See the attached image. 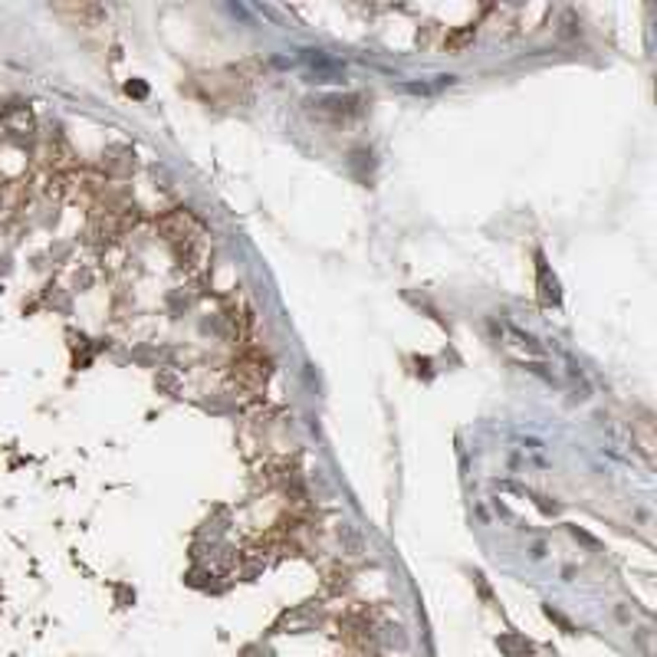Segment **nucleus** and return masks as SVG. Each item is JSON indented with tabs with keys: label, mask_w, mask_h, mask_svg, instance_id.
<instances>
[{
	"label": "nucleus",
	"mask_w": 657,
	"mask_h": 657,
	"mask_svg": "<svg viewBox=\"0 0 657 657\" xmlns=\"http://www.w3.org/2000/svg\"><path fill=\"white\" fill-rule=\"evenodd\" d=\"M545 552H549V545H545L542 539H536V542H529V559H536V562H542V559H545Z\"/></svg>",
	"instance_id": "obj_1"
}]
</instances>
